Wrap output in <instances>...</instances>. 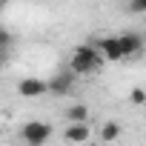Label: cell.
Segmentation results:
<instances>
[{"label": "cell", "mask_w": 146, "mask_h": 146, "mask_svg": "<svg viewBox=\"0 0 146 146\" xmlns=\"http://www.w3.org/2000/svg\"><path fill=\"white\" fill-rule=\"evenodd\" d=\"M66 120L69 123H89V106L86 103H75L66 109Z\"/></svg>", "instance_id": "9c48e42d"}, {"label": "cell", "mask_w": 146, "mask_h": 146, "mask_svg": "<svg viewBox=\"0 0 146 146\" xmlns=\"http://www.w3.org/2000/svg\"><path fill=\"white\" fill-rule=\"evenodd\" d=\"M129 9H132L135 15H140V12H146V0H132V3H129Z\"/></svg>", "instance_id": "7c38bea8"}, {"label": "cell", "mask_w": 146, "mask_h": 146, "mask_svg": "<svg viewBox=\"0 0 146 146\" xmlns=\"http://www.w3.org/2000/svg\"><path fill=\"white\" fill-rule=\"evenodd\" d=\"M6 60H9V52H6V49H0V69L6 66Z\"/></svg>", "instance_id": "4fadbf2b"}, {"label": "cell", "mask_w": 146, "mask_h": 146, "mask_svg": "<svg viewBox=\"0 0 146 146\" xmlns=\"http://www.w3.org/2000/svg\"><path fill=\"white\" fill-rule=\"evenodd\" d=\"M103 66V57H100V52L92 46V43H83V46H78L75 52H72V60H69V72L75 78H80V75H92L95 69H100Z\"/></svg>", "instance_id": "6da1fadb"}, {"label": "cell", "mask_w": 146, "mask_h": 146, "mask_svg": "<svg viewBox=\"0 0 146 146\" xmlns=\"http://www.w3.org/2000/svg\"><path fill=\"white\" fill-rule=\"evenodd\" d=\"M129 98H132V103H135V106H143V100H146L143 89H132V95H129Z\"/></svg>", "instance_id": "8fae6325"}, {"label": "cell", "mask_w": 146, "mask_h": 146, "mask_svg": "<svg viewBox=\"0 0 146 146\" xmlns=\"http://www.w3.org/2000/svg\"><path fill=\"white\" fill-rule=\"evenodd\" d=\"M17 92H20L23 98H40V95H46L49 89H46V80H40V78H23V80L17 83Z\"/></svg>", "instance_id": "52a82bcc"}, {"label": "cell", "mask_w": 146, "mask_h": 146, "mask_svg": "<svg viewBox=\"0 0 146 146\" xmlns=\"http://www.w3.org/2000/svg\"><path fill=\"white\" fill-rule=\"evenodd\" d=\"M20 137H23L26 146H46L49 137H52V123H46V120H29V123H23Z\"/></svg>", "instance_id": "7a4b0ae2"}, {"label": "cell", "mask_w": 146, "mask_h": 146, "mask_svg": "<svg viewBox=\"0 0 146 146\" xmlns=\"http://www.w3.org/2000/svg\"><path fill=\"white\" fill-rule=\"evenodd\" d=\"M63 137H66V143H86L89 137H92V129H89V123H69L66 129H63Z\"/></svg>", "instance_id": "8992f818"}, {"label": "cell", "mask_w": 146, "mask_h": 146, "mask_svg": "<svg viewBox=\"0 0 146 146\" xmlns=\"http://www.w3.org/2000/svg\"><path fill=\"white\" fill-rule=\"evenodd\" d=\"M117 43H120V54H123V60L137 57L140 49H143V37H140L137 32H123V35H117Z\"/></svg>", "instance_id": "3957f363"}, {"label": "cell", "mask_w": 146, "mask_h": 146, "mask_svg": "<svg viewBox=\"0 0 146 146\" xmlns=\"http://www.w3.org/2000/svg\"><path fill=\"white\" fill-rule=\"evenodd\" d=\"M120 135H123V126H120L117 120H106V123L100 126V140H103V143H115Z\"/></svg>", "instance_id": "ba28073f"}, {"label": "cell", "mask_w": 146, "mask_h": 146, "mask_svg": "<svg viewBox=\"0 0 146 146\" xmlns=\"http://www.w3.org/2000/svg\"><path fill=\"white\" fill-rule=\"evenodd\" d=\"M98 52H100V57H103V63L106 60H123V54H120V43H117V35L115 37H100V40H89Z\"/></svg>", "instance_id": "277c9868"}, {"label": "cell", "mask_w": 146, "mask_h": 146, "mask_svg": "<svg viewBox=\"0 0 146 146\" xmlns=\"http://www.w3.org/2000/svg\"><path fill=\"white\" fill-rule=\"evenodd\" d=\"M0 49H6V52L12 49V35H9L6 29H0Z\"/></svg>", "instance_id": "30bf717a"}, {"label": "cell", "mask_w": 146, "mask_h": 146, "mask_svg": "<svg viewBox=\"0 0 146 146\" xmlns=\"http://www.w3.org/2000/svg\"><path fill=\"white\" fill-rule=\"evenodd\" d=\"M6 3H9V0H0V12H3V9H6Z\"/></svg>", "instance_id": "5bb4252c"}, {"label": "cell", "mask_w": 146, "mask_h": 146, "mask_svg": "<svg viewBox=\"0 0 146 146\" xmlns=\"http://www.w3.org/2000/svg\"><path fill=\"white\" fill-rule=\"evenodd\" d=\"M72 86H75V75H72L69 69L60 72V75H54L52 80H46V89H49L52 95H69Z\"/></svg>", "instance_id": "5b68a950"}]
</instances>
